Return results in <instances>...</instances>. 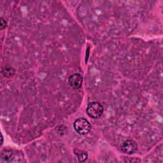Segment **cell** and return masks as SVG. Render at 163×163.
<instances>
[{
    "label": "cell",
    "instance_id": "3",
    "mask_svg": "<svg viewBox=\"0 0 163 163\" xmlns=\"http://www.w3.org/2000/svg\"><path fill=\"white\" fill-rule=\"evenodd\" d=\"M138 145L134 140H126L120 146V151L127 154H134L136 151H137Z\"/></svg>",
    "mask_w": 163,
    "mask_h": 163
},
{
    "label": "cell",
    "instance_id": "9",
    "mask_svg": "<svg viewBox=\"0 0 163 163\" xmlns=\"http://www.w3.org/2000/svg\"><path fill=\"white\" fill-rule=\"evenodd\" d=\"M3 136H2V143H1L2 145L3 144Z\"/></svg>",
    "mask_w": 163,
    "mask_h": 163
},
{
    "label": "cell",
    "instance_id": "1",
    "mask_svg": "<svg viewBox=\"0 0 163 163\" xmlns=\"http://www.w3.org/2000/svg\"><path fill=\"white\" fill-rule=\"evenodd\" d=\"M73 127L77 133L82 135L87 134L91 129V125L89 122L84 118L77 119L74 122Z\"/></svg>",
    "mask_w": 163,
    "mask_h": 163
},
{
    "label": "cell",
    "instance_id": "6",
    "mask_svg": "<svg viewBox=\"0 0 163 163\" xmlns=\"http://www.w3.org/2000/svg\"><path fill=\"white\" fill-rule=\"evenodd\" d=\"M3 73H5L4 75L6 77H12L15 73V70L12 68H7L3 71Z\"/></svg>",
    "mask_w": 163,
    "mask_h": 163
},
{
    "label": "cell",
    "instance_id": "8",
    "mask_svg": "<svg viewBox=\"0 0 163 163\" xmlns=\"http://www.w3.org/2000/svg\"><path fill=\"white\" fill-rule=\"evenodd\" d=\"M0 25H1V30H3L7 25V22L5 21V20L2 17L1 18V21H0Z\"/></svg>",
    "mask_w": 163,
    "mask_h": 163
},
{
    "label": "cell",
    "instance_id": "5",
    "mask_svg": "<svg viewBox=\"0 0 163 163\" xmlns=\"http://www.w3.org/2000/svg\"><path fill=\"white\" fill-rule=\"evenodd\" d=\"M13 153L9 150H4L1 154V161L2 162H8L10 161L12 157Z\"/></svg>",
    "mask_w": 163,
    "mask_h": 163
},
{
    "label": "cell",
    "instance_id": "2",
    "mask_svg": "<svg viewBox=\"0 0 163 163\" xmlns=\"http://www.w3.org/2000/svg\"><path fill=\"white\" fill-rule=\"evenodd\" d=\"M86 113L92 119H98L103 113V107L100 103L96 101L90 103L87 107Z\"/></svg>",
    "mask_w": 163,
    "mask_h": 163
},
{
    "label": "cell",
    "instance_id": "7",
    "mask_svg": "<svg viewBox=\"0 0 163 163\" xmlns=\"http://www.w3.org/2000/svg\"><path fill=\"white\" fill-rule=\"evenodd\" d=\"M78 159L79 162H84L87 159V154L84 152H80L78 154H77Z\"/></svg>",
    "mask_w": 163,
    "mask_h": 163
},
{
    "label": "cell",
    "instance_id": "4",
    "mask_svg": "<svg viewBox=\"0 0 163 163\" xmlns=\"http://www.w3.org/2000/svg\"><path fill=\"white\" fill-rule=\"evenodd\" d=\"M83 78L81 75L78 73H75L71 75L68 79V83L70 86L75 89H80L82 85Z\"/></svg>",
    "mask_w": 163,
    "mask_h": 163
}]
</instances>
